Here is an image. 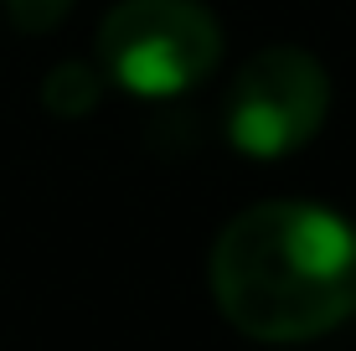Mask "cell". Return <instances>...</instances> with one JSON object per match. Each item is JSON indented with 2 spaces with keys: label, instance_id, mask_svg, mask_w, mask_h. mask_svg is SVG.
<instances>
[{
  "label": "cell",
  "instance_id": "cell-1",
  "mask_svg": "<svg viewBox=\"0 0 356 351\" xmlns=\"http://www.w3.org/2000/svg\"><path fill=\"white\" fill-rule=\"evenodd\" d=\"M212 295L253 341H310L356 316V227L310 202H264L212 248Z\"/></svg>",
  "mask_w": 356,
  "mask_h": 351
},
{
  "label": "cell",
  "instance_id": "cell-2",
  "mask_svg": "<svg viewBox=\"0 0 356 351\" xmlns=\"http://www.w3.org/2000/svg\"><path fill=\"white\" fill-rule=\"evenodd\" d=\"M222 57L217 16L196 0H119L98 26V63L140 99L186 93Z\"/></svg>",
  "mask_w": 356,
  "mask_h": 351
},
{
  "label": "cell",
  "instance_id": "cell-3",
  "mask_svg": "<svg viewBox=\"0 0 356 351\" xmlns=\"http://www.w3.org/2000/svg\"><path fill=\"white\" fill-rule=\"evenodd\" d=\"M325 67L300 47H268L238 72L227 93V140L253 161H279L325 124Z\"/></svg>",
  "mask_w": 356,
  "mask_h": 351
},
{
  "label": "cell",
  "instance_id": "cell-4",
  "mask_svg": "<svg viewBox=\"0 0 356 351\" xmlns=\"http://www.w3.org/2000/svg\"><path fill=\"white\" fill-rule=\"evenodd\" d=\"M98 93H104V78L88 63H57L42 83V104L57 119H83L88 108H98Z\"/></svg>",
  "mask_w": 356,
  "mask_h": 351
},
{
  "label": "cell",
  "instance_id": "cell-5",
  "mask_svg": "<svg viewBox=\"0 0 356 351\" xmlns=\"http://www.w3.org/2000/svg\"><path fill=\"white\" fill-rule=\"evenodd\" d=\"M6 6V16H10V26L16 31H52V26H63V16L72 10V0H0Z\"/></svg>",
  "mask_w": 356,
  "mask_h": 351
}]
</instances>
